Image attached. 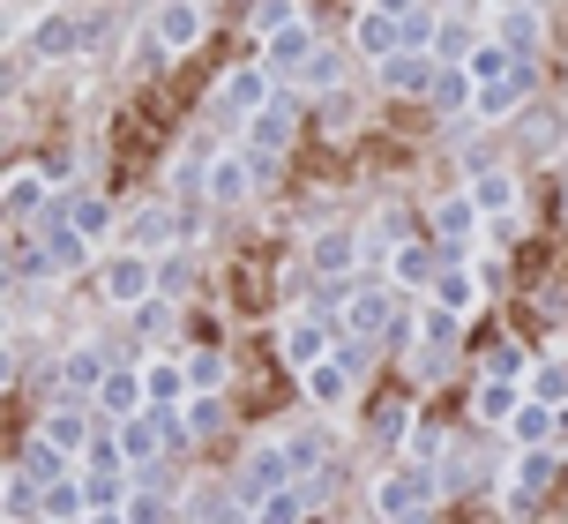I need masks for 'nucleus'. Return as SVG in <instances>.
Masks as SVG:
<instances>
[{
    "label": "nucleus",
    "instance_id": "obj_50",
    "mask_svg": "<svg viewBox=\"0 0 568 524\" xmlns=\"http://www.w3.org/2000/svg\"><path fill=\"white\" fill-rule=\"evenodd\" d=\"M486 8H494V16H501V8H516V0H486Z\"/></svg>",
    "mask_w": 568,
    "mask_h": 524
},
{
    "label": "nucleus",
    "instance_id": "obj_2",
    "mask_svg": "<svg viewBox=\"0 0 568 524\" xmlns=\"http://www.w3.org/2000/svg\"><path fill=\"white\" fill-rule=\"evenodd\" d=\"M300 113H307V90H300V83H284V90L270 98V105H262L255 120H240V150L255 158L262 173H270V165H277L284 150H292V135H300Z\"/></svg>",
    "mask_w": 568,
    "mask_h": 524
},
{
    "label": "nucleus",
    "instance_id": "obj_4",
    "mask_svg": "<svg viewBox=\"0 0 568 524\" xmlns=\"http://www.w3.org/2000/svg\"><path fill=\"white\" fill-rule=\"evenodd\" d=\"M277 90H284V75L255 53V60H240V68H225V75H217V90H210V113L240 128V120H255L262 105L277 98Z\"/></svg>",
    "mask_w": 568,
    "mask_h": 524
},
{
    "label": "nucleus",
    "instance_id": "obj_29",
    "mask_svg": "<svg viewBox=\"0 0 568 524\" xmlns=\"http://www.w3.org/2000/svg\"><path fill=\"white\" fill-rule=\"evenodd\" d=\"M426 300H442V308H456V315H471V308L486 300V285H479V270H471V262H449V270H434Z\"/></svg>",
    "mask_w": 568,
    "mask_h": 524
},
{
    "label": "nucleus",
    "instance_id": "obj_16",
    "mask_svg": "<svg viewBox=\"0 0 568 524\" xmlns=\"http://www.w3.org/2000/svg\"><path fill=\"white\" fill-rule=\"evenodd\" d=\"M344 46L374 68V60H389L404 46V16H389V8H374V0H367V8L352 16V30H344Z\"/></svg>",
    "mask_w": 568,
    "mask_h": 524
},
{
    "label": "nucleus",
    "instance_id": "obj_23",
    "mask_svg": "<svg viewBox=\"0 0 568 524\" xmlns=\"http://www.w3.org/2000/svg\"><path fill=\"white\" fill-rule=\"evenodd\" d=\"M501 435H509L516 450H531V442H554V435H561V405H546V397H531V390H524V405L501 420Z\"/></svg>",
    "mask_w": 568,
    "mask_h": 524
},
{
    "label": "nucleus",
    "instance_id": "obj_30",
    "mask_svg": "<svg viewBox=\"0 0 568 524\" xmlns=\"http://www.w3.org/2000/svg\"><path fill=\"white\" fill-rule=\"evenodd\" d=\"M344 68H352V46H314L307 68H300V90H307V98H337Z\"/></svg>",
    "mask_w": 568,
    "mask_h": 524
},
{
    "label": "nucleus",
    "instance_id": "obj_24",
    "mask_svg": "<svg viewBox=\"0 0 568 524\" xmlns=\"http://www.w3.org/2000/svg\"><path fill=\"white\" fill-rule=\"evenodd\" d=\"M382 262H389V285H397V292H426V285H434V270H442V262H434V248H426L419 233L397 240Z\"/></svg>",
    "mask_w": 568,
    "mask_h": 524
},
{
    "label": "nucleus",
    "instance_id": "obj_6",
    "mask_svg": "<svg viewBox=\"0 0 568 524\" xmlns=\"http://www.w3.org/2000/svg\"><path fill=\"white\" fill-rule=\"evenodd\" d=\"M150 292H158V255H150V248H135V240H128V248H113V255L98 262V300H105L113 315L142 308Z\"/></svg>",
    "mask_w": 568,
    "mask_h": 524
},
{
    "label": "nucleus",
    "instance_id": "obj_43",
    "mask_svg": "<svg viewBox=\"0 0 568 524\" xmlns=\"http://www.w3.org/2000/svg\"><path fill=\"white\" fill-rule=\"evenodd\" d=\"M292 457H300V472H329V435H322V427L292 435Z\"/></svg>",
    "mask_w": 568,
    "mask_h": 524
},
{
    "label": "nucleus",
    "instance_id": "obj_39",
    "mask_svg": "<svg viewBox=\"0 0 568 524\" xmlns=\"http://www.w3.org/2000/svg\"><path fill=\"white\" fill-rule=\"evenodd\" d=\"M449 367H456V345H419L412 352V382H419V390L449 382Z\"/></svg>",
    "mask_w": 568,
    "mask_h": 524
},
{
    "label": "nucleus",
    "instance_id": "obj_28",
    "mask_svg": "<svg viewBox=\"0 0 568 524\" xmlns=\"http://www.w3.org/2000/svg\"><path fill=\"white\" fill-rule=\"evenodd\" d=\"M471 195H479L486 218H516V203H524V180H516L509 165H479V173H471Z\"/></svg>",
    "mask_w": 568,
    "mask_h": 524
},
{
    "label": "nucleus",
    "instance_id": "obj_13",
    "mask_svg": "<svg viewBox=\"0 0 568 524\" xmlns=\"http://www.w3.org/2000/svg\"><path fill=\"white\" fill-rule=\"evenodd\" d=\"M255 173H262L255 158H247L240 143H225L217 158H210V188H202V203H210V210H240L247 195H255Z\"/></svg>",
    "mask_w": 568,
    "mask_h": 524
},
{
    "label": "nucleus",
    "instance_id": "obj_35",
    "mask_svg": "<svg viewBox=\"0 0 568 524\" xmlns=\"http://www.w3.org/2000/svg\"><path fill=\"white\" fill-rule=\"evenodd\" d=\"M456 68H464V75H471V90H479V83H494V75H509V68H516V53L501 46V38H479V46H471V53L456 60Z\"/></svg>",
    "mask_w": 568,
    "mask_h": 524
},
{
    "label": "nucleus",
    "instance_id": "obj_37",
    "mask_svg": "<svg viewBox=\"0 0 568 524\" xmlns=\"http://www.w3.org/2000/svg\"><path fill=\"white\" fill-rule=\"evenodd\" d=\"M75 517H90L83 472H75V480H60V487H45V524H75Z\"/></svg>",
    "mask_w": 568,
    "mask_h": 524
},
{
    "label": "nucleus",
    "instance_id": "obj_33",
    "mask_svg": "<svg viewBox=\"0 0 568 524\" xmlns=\"http://www.w3.org/2000/svg\"><path fill=\"white\" fill-rule=\"evenodd\" d=\"M75 46H83V23H75V16H45V23L30 30V53L38 60H68Z\"/></svg>",
    "mask_w": 568,
    "mask_h": 524
},
{
    "label": "nucleus",
    "instance_id": "obj_11",
    "mask_svg": "<svg viewBox=\"0 0 568 524\" xmlns=\"http://www.w3.org/2000/svg\"><path fill=\"white\" fill-rule=\"evenodd\" d=\"M38 233H45V262H53V285L60 278H75V270H90V255H98V240L68 218V203H53L45 218H38Z\"/></svg>",
    "mask_w": 568,
    "mask_h": 524
},
{
    "label": "nucleus",
    "instance_id": "obj_1",
    "mask_svg": "<svg viewBox=\"0 0 568 524\" xmlns=\"http://www.w3.org/2000/svg\"><path fill=\"white\" fill-rule=\"evenodd\" d=\"M434 502H442V465H419V457L374 472V487H367V510H374V517H426Z\"/></svg>",
    "mask_w": 568,
    "mask_h": 524
},
{
    "label": "nucleus",
    "instance_id": "obj_15",
    "mask_svg": "<svg viewBox=\"0 0 568 524\" xmlns=\"http://www.w3.org/2000/svg\"><path fill=\"white\" fill-rule=\"evenodd\" d=\"M300 397H307L314 412H344L359 397V367H352L344 352H329V360H314L307 375H300Z\"/></svg>",
    "mask_w": 568,
    "mask_h": 524
},
{
    "label": "nucleus",
    "instance_id": "obj_10",
    "mask_svg": "<svg viewBox=\"0 0 568 524\" xmlns=\"http://www.w3.org/2000/svg\"><path fill=\"white\" fill-rule=\"evenodd\" d=\"M359 255H367V233H359V225H322V233H307V262H314L322 285L359 278Z\"/></svg>",
    "mask_w": 568,
    "mask_h": 524
},
{
    "label": "nucleus",
    "instance_id": "obj_34",
    "mask_svg": "<svg viewBox=\"0 0 568 524\" xmlns=\"http://www.w3.org/2000/svg\"><path fill=\"white\" fill-rule=\"evenodd\" d=\"M187 352V390H232V360L217 345H180Z\"/></svg>",
    "mask_w": 568,
    "mask_h": 524
},
{
    "label": "nucleus",
    "instance_id": "obj_21",
    "mask_svg": "<svg viewBox=\"0 0 568 524\" xmlns=\"http://www.w3.org/2000/svg\"><path fill=\"white\" fill-rule=\"evenodd\" d=\"M113 360H120L113 345H98V337H75V345L60 352V390H75V397H90L98 382L113 375Z\"/></svg>",
    "mask_w": 568,
    "mask_h": 524
},
{
    "label": "nucleus",
    "instance_id": "obj_20",
    "mask_svg": "<svg viewBox=\"0 0 568 524\" xmlns=\"http://www.w3.org/2000/svg\"><path fill=\"white\" fill-rule=\"evenodd\" d=\"M90 405L105 412V427H113V420H128V412H142V405H150V390H142L135 352H128V360H113V375H105L98 390H90Z\"/></svg>",
    "mask_w": 568,
    "mask_h": 524
},
{
    "label": "nucleus",
    "instance_id": "obj_8",
    "mask_svg": "<svg viewBox=\"0 0 568 524\" xmlns=\"http://www.w3.org/2000/svg\"><path fill=\"white\" fill-rule=\"evenodd\" d=\"M554 472H561V450H554V442L516 450V457H509V495H501V510H509V517H531V510H539V495L554 487Z\"/></svg>",
    "mask_w": 568,
    "mask_h": 524
},
{
    "label": "nucleus",
    "instance_id": "obj_22",
    "mask_svg": "<svg viewBox=\"0 0 568 524\" xmlns=\"http://www.w3.org/2000/svg\"><path fill=\"white\" fill-rule=\"evenodd\" d=\"M128 240H135V248H150V255H165V248H180V240H202V233H195V225H187L172 203H142V210H135V233H128Z\"/></svg>",
    "mask_w": 568,
    "mask_h": 524
},
{
    "label": "nucleus",
    "instance_id": "obj_17",
    "mask_svg": "<svg viewBox=\"0 0 568 524\" xmlns=\"http://www.w3.org/2000/svg\"><path fill=\"white\" fill-rule=\"evenodd\" d=\"M314 46H322V38H314V23H307V16H292V23H277L270 38H255V53L270 60V68H277L284 83H300V68H307V53H314Z\"/></svg>",
    "mask_w": 568,
    "mask_h": 524
},
{
    "label": "nucleus",
    "instance_id": "obj_3",
    "mask_svg": "<svg viewBox=\"0 0 568 524\" xmlns=\"http://www.w3.org/2000/svg\"><path fill=\"white\" fill-rule=\"evenodd\" d=\"M284 480H300V457H292V435H262L247 457H240V472H232V495H240V517H255L262 495H277Z\"/></svg>",
    "mask_w": 568,
    "mask_h": 524
},
{
    "label": "nucleus",
    "instance_id": "obj_42",
    "mask_svg": "<svg viewBox=\"0 0 568 524\" xmlns=\"http://www.w3.org/2000/svg\"><path fill=\"white\" fill-rule=\"evenodd\" d=\"M404 457H419V465H442V457H449V435L412 420V435H404Z\"/></svg>",
    "mask_w": 568,
    "mask_h": 524
},
{
    "label": "nucleus",
    "instance_id": "obj_31",
    "mask_svg": "<svg viewBox=\"0 0 568 524\" xmlns=\"http://www.w3.org/2000/svg\"><path fill=\"white\" fill-rule=\"evenodd\" d=\"M494 38L509 46L516 60H531V46L546 38V16H539V0H516V8H501V23H494Z\"/></svg>",
    "mask_w": 568,
    "mask_h": 524
},
{
    "label": "nucleus",
    "instance_id": "obj_46",
    "mask_svg": "<svg viewBox=\"0 0 568 524\" xmlns=\"http://www.w3.org/2000/svg\"><path fill=\"white\" fill-rule=\"evenodd\" d=\"M486 375H531V367H524V345H509V337H501V345L486 352Z\"/></svg>",
    "mask_w": 568,
    "mask_h": 524
},
{
    "label": "nucleus",
    "instance_id": "obj_27",
    "mask_svg": "<svg viewBox=\"0 0 568 524\" xmlns=\"http://www.w3.org/2000/svg\"><path fill=\"white\" fill-rule=\"evenodd\" d=\"M516 405H524V375H486L479 367V382H471V412H479L486 427H501Z\"/></svg>",
    "mask_w": 568,
    "mask_h": 524
},
{
    "label": "nucleus",
    "instance_id": "obj_19",
    "mask_svg": "<svg viewBox=\"0 0 568 524\" xmlns=\"http://www.w3.org/2000/svg\"><path fill=\"white\" fill-rule=\"evenodd\" d=\"M531 105V60H516L509 75H494V83L471 90V120H509Z\"/></svg>",
    "mask_w": 568,
    "mask_h": 524
},
{
    "label": "nucleus",
    "instance_id": "obj_40",
    "mask_svg": "<svg viewBox=\"0 0 568 524\" xmlns=\"http://www.w3.org/2000/svg\"><path fill=\"white\" fill-rule=\"evenodd\" d=\"M187 502L180 495H158V487H142L135 480V502H128V524H158V517H180Z\"/></svg>",
    "mask_w": 568,
    "mask_h": 524
},
{
    "label": "nucleus",
    "instance_id": "obj_26",
    "mask_svg": "<svg viewBox=\"0 0 568 524\" xmlns=\"http://www.w3.org/2000/svg\"><path fill=\"white\" fill-rule=\"evenodd\" d=\"M60 203H68V218H75V225H83L90 240H98V248H113V225H120V203L113 195H90V188H68V195H60Z\"/></svg>",
    "mask_w": 568,
    "mask_h": 524
},
{
    "label": "nucleus",
    "instance_id": "obj_25",
    "mask_svg": "<svg viewBox=\"0 0 568 524\" xmlns=\"http://www.w3.org/2000/svg\"><path fill=\"white\" fill-rule=\"evenodd\" d=\"M128 322H135L142 345H180V300H172V292H150L142 308H128ZM142 345H135V352H142Z\"/></svg>",
    "mask_w": 568,
    "mask_h": 524
},
{
    "label": "nucleus",
    "instance_id": "obj_9",
    "mask_svg": "<svg viewBox=\"0 0 568 524\" xmlns=\"http://www.w3.org/2000/svg\"><path fill=\"white\" fill-rule=\"evenodd\" d=\"M277 352H284V367H292V375H307L314 360H329V352H337V322L322 315V308H300V315L277 330Z\"/></svg>",
    "mask_w": 568,
    "mask_h": 524
},
{
    "label": "nucleus",
    "instance_id": "obj_44",
    "mask_svg": "<svg viewBox=\"0 0 568 524\" xmlns=\"http://www.w3.org/2000/svg\"><path fill=\"white\" fill-rule=\"evenodd\" d=\"M554 135H561V120L546 113V105H524V143H539V150H554Z\"/></svg>",
    "mask_w": 568,
    "mask_h": 524
},
{
    "label": "nucleus",
    "instance_id": "obj_38",
    "mask_svg": "<svg viewBox=\"0 0 568 524\" xmlns=\"http://www.w3.org/2000/svg\"><path fill=\"white\" fill-rule=\"evenodd\" d=\"M524 390H531V397H546V405H561V412H568V360H546V367H531V375H524Z\"/></svg>",
    "mask_w": 568,
    "mask_h": 524
},
{
    "label": "nucleus",
    "instance_id": "obj_45",
    "mask_svg": "<svg viewBox=\"0 0 568 524\" xmlns=\"http://www.w3.org/2000/svg\"><path fill=\"white\" fill-rule=\"evenodd\" d=\"M300 16V0H255V38H270L277 23H292Z\"/></svg>",
    "mask_w": 568,
    "mask_h": 524
},
{
    "label": "nucleus",
    "instance_id": "obj_14",
    "mask_svg": "<svg viewBox=\"0 0 568 524\" xmlns=\"http://www.w3.org/2000/svg\"><path fill=\"white\" fill-rule=\"evenodd\" d=\"M150 38L165 46V60H172V53H195L202 38H210V8H202V0H158Z\"/></svg>",
    "mask_w": 568,
    "mask_h": 524
},
{
    "label": "nucleus",
    "instance_id": "obj_5",
    "mask_svg": "<svg viewBox=\"0 0 568 524\" xmlns=\"http://www.w3.org/2000/svg\"><path fill=\"white\" fill-rule=\"evenodd\" d=\"M404 300H412V292H397V285H359V278H344V285H337V330H344V337L382 345Z\"/></svg>",
    "mask_w": 568,
    "mask_h": 524
},
{
    "label": "nucleus",
    "instance_id": "obj_41",
    "mask_svg": "<svg viewBox=\"0 0 568 524\" xmlns=\"http://www.w3.org/2000/svg\"><path fill=\"white\" fill-rule=\"evenodd\" d=\"M367 435L374 442H397V450H404V435H412V405H397V397H389V405H374Z\"/></svg>",
    "mask_w": 568,
    "mask_h": 524
},
{
    "label": "nucleus",
    "instance_id": "obj_47",
    "mask_svg": "<svg viewBox=\"0 0 568 524\" xmlns=\"http://www.w3.org/2000/svg\"><path fill=\"white\" fill-rule=\"evenodd\" d=\"M471 270H479V285H486V292L509 285V262H501V255H479V248H471Z\"/></svg>",
    "mask_w": 568,
    "mask_h": 524
},
{
    "label": "nucleus",
    "instance_id": "obj_12",
    "mask_svg": "<svg viewBox=\"0 0 568 524\" xmlns=\"http://www.w3.org/2000/svg\"><path fill=\"white\" fill-rule=\"evenodd\" d=\"M426 233L442 240L449 255H464V248H471V240L486 233V210H479V195H471V188H456V195H442V203L426 210Z\"/></svg>",
    "mask_w": 568,
    "mask_h": 524
},
{
    "label": "nucleus",
    "instance_id": "obj_48",
    "mask_svg": "<svg viewBox=\"0 0 568 524\" xmlns=\"http://www.w3.org/2000/svg\"><path fill=\"white\" fill-rule=\"evenodd\" d=\"M158 292H172V300H187V262L158 255Z\"/></svg>",
    "mask_w": 568,
    "mask_h": 524
},
{
    "label": "nucleus",
    "instance_id": "obj_7",
    "mask_svg": "<svg viewBox=\"0 0 568 524\" xmlns=\"http://www.w3.org/2000/svg\"><path fill=\"white\" fill-rule=\"evenodd\" d=\"M60 195H68V188H60L53 165H16V173H8V188H0V218H8V225H38Z\"/></svg>",
    "mask_w": 568,
    "mask_h": 524
},
{
    "label": "nucleus",
    "instance_id": "obj_36",
    "mask_svg": "<svg viewBox=\"0 0 568 524\" xmlns=\"http://www.w3.org/2000/svg\"><path fill=\"white\" fill-rule=\"evenodd\" d=\"M479 38H486V30L471 23V16H442V23H434V60H464Z\"/></svg>",
    "mask_w": 568,
    "mask_h": 524
},
{
    "label": "nucleus",
    "instance_id": "obj_32",
    "mask_svg": "<svg viewBox=\"0 0 568 524\" xmlns=\"http://www.w3.org/2000/svg\"><path fill=\"white\" fill-rule=\"evenodd\" d=\"M187 435L195 442H210V435H225V420H232V405H225V390H187Z\"/></svg>",
    "mask_w": 568,
    "mask_h": 524
},
{
    "label": "nucleus",
    "instance_id": "obj_49",
    "mask_svg": "<svg viewBox=\"0 0 568 524\" xmlns=\"http://www.w3.org/2000/svg\"><path fill=\"white\" fill-rule=\"evenodd\" d=\"M374 8H389V16H412V8H419V0H374Z\"/></svg>",
    "mask_w": 568,
    "mask_h": 524
},
{
    "label": "nucleus",
    "instance_id": "obj_18",
    "mask_svg": "<svg viewBox=\"0 0 568 524\" xmlns=\"http://www.w3.org/2000/svg\"><path fill=\"white\" fill-rule=\"evenodd\" d=\"M434 46H397L389 60H374V75H382V90L389 98H426V83H434Z\"/></svg>",
    "mask_w": 568,
    "mask_h": 524
}]
</instances>
